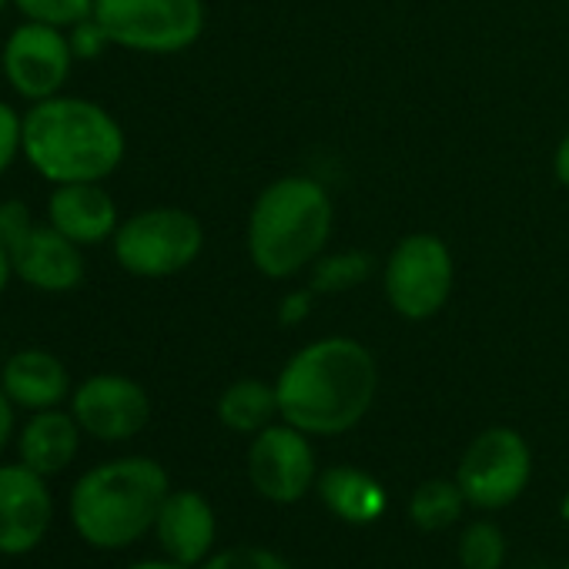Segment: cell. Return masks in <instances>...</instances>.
<instances>
[{
  "label": "cell",
  "mask_w": 569,
  "mask_h": 569,
  "mask_svg": "<svg viewBox=\"0 0 569 569\" xmlns=\"http://www.w3.org/2000/svg\"><path fill=\"white\" fill-rule=\"evenodd\" d=\"M78 449H81V426L61 406L31 412V419L18 432L21 462L31 466L34 472H41L44 479L61 476L78 459Z\"/></svg>",
  "instance_id": "cell-17"
},
{
  "label": "cell",
  "mask_w": 569,
  "mask_h": 569,
  "mask_svg": "<svg viewBox=\"0 0 569 569\" xmlns=\"http://www.w3.org/2000/svg\"><path fill=\"white\" fill-rule=\"evenodd\" d=\"M54 499L48 479L31 466H0V556H28L51 529Z\"/></svg>",
  "instance_id": "cell-12"
},
{
  "label": "cell",
  "mask_w": 569,
  "mask_h": 569,
  "mask_svg": "<svg viewBox=\"0 0 569 569\" xmlns=\"http://www.w3.org/2000/svg\"><path fill=\"white\" fill-rule=\"evenodd\" d=\"M44 221L58 228L81 248L104 244L114 238L121 214L114 198L104 191V181H74V184H51Z\"/></svg>",
  "instance_id": "cell-14"
},
{
  "label": "cell",
  "mask_w": 569,
  "mask_h": 569,
  "mask_svg": "<svg viewBox=\"0 0 569 569\" xmlns=\"http://www.w3.org/2000/svg\"><path fill=\"white\" fill-rule=\"evenodd\" d=\"M532 476L529 442L506 426H492L479 432L456 469V482L469 506L476 509H506L512 506Z\"/></svg>",
  "instance_id": "cell-7"
},
{
  "label": "cell",
  "mask_w": 569,
  "mask_h": 569,
  "mask_svg": "<svg viewBox=\"0 0 569 569\" xmlns=\"http://www.w3.org/2000/svg\"><path fill=\"white\" fill-rule=\"evenodd\" d=\"M278 416L306 436H342L366 419L379 392V366L356 339H319L274 379Z\"/></svg>",
  "instance_id": "cell-1"
},
{
  "label": "cell",
  "mask_w": 569,
  "mask_h": 569,
  "mask_svg": "<svg viewBox=\"0 0 569 569\" xmlns=\"http://www.w3.org/2000/svg\"><path fill=\"white\" fill-rule=\"evenodd\" d=\"M248 479L254 492L274 506L299 502L319 479L316 452L309 446V436L289 422L261 429L248 446Z\"/></svg>",
  "instance_id": "cell-10"
},
{
  "label": "cell",
  "mask_w": 569,
  "mask_h": 569,
  "mask_svg": "<svg viewBox=\"0 0 569 569\" xmlns=\"http://www.w3.org/2000/svg\"><path fill=\"white\" fill-rule=\"evenodd\" d=\"M128 154L121 121L81 94H54L24 108V164L48 184L104 181Z\"/></svg>",
  "instance_id": "cell-2"
},
{
  "label": "cell",
  "mask_w": 569,
  "mask_h": 569,
  "mask_svg": "<svg viewBox=\"0 0 569 569\" xmlns=\"http://www.w3.org/2000/svg\"><path fill=\"white\" fill-rule=\"evenodd\" d=\"M452 254L436 234H409L402 238L386 261V296L389 306L409 319H432L452 296Z\"/></svg>",
  "instance_id": "cell-9"
},
{
  "label": "cell",
  "mask_w": 569,
  "mask_h": 569,
  "mask_svg": "<svg viewBox=\"0 0 569 569\" xmlns=\"http://www.w3.org/2000/svg\"><path fill=\"white\" fill-rule=\"evenodd\" d=\"M0 386H4L14 409H24V412L58 409L74 392L68 366L54 352L38 349V346L18 349L14 356H8V362L0 366Z\"/></svg>",
  "instance_id": "cell-16"
},
{
  "label": "cell",
  "mask_w": 569,
  "mask_h": 569,
  "mask_svg": "<svg viewBox=\"0 0 569 569\" xmlns=\"http://www.w3.org/2000/svg\"><path fill=\"white\" fill-rule=\"evenodd\" d=\"M201 248H204L201 221L191 211L171 204L128 214L111 238L114 261L128 274L151 278V281L171 278L188 264H194Z\"/></svg>",
  "instance_id": "cell-5"
},
{
  "label": "cell",
  "mask_w": 569,
  "mask_h": 569,
  "mask_svg": "<svg viewBox=\"0 0 569 569\" xmlns=\"http://www.w3.org/2000/svg\"><path fill=\"white\" fill-rule=\"evenodd\" d=\"M201 569H292V562L264 546H231V549L211 552L201 562Z\"/></svg>",
  "instance_id": "cell-23"
},
{
  "label": "cell",
  "mask_w": 569,
  "mask_h": 569,
  "mask_svg": "<svg viewBox=\"0 0 569 569\" xmlns=\"http://www.w3.org/2000/svg\"><path fill=\"white\" fill-rule=\"evenodd\" d=\"M14 402L8 399V392H4V386H0V452H4V446L11 442V436H14Z\"/></svg>",
  "instance_id": "cell-28"
},
{
  "label": "cell",
  "mask_w": 569,
  "mask_h": 569,
  "mask_svg": "<svg viewBox=\"0 0 569 569\" xmlns=\"http://www.w3.org/2000/svg\"><path fill=\"white\" fill-rule=\"evenodd\" d=\"M322 502L349 526H372L386 512V489L356 466H332L316 479Z\"/></svg>",
  "instance_id": "cell-18"
},
{
  "label": "cell",
  "mask_w": 569,
  "mask_h": 569,
  "mask_svg": "<svg viewBox=\"0 0 569 569\" xmlns=\"http://www.w3.org/2000/svg\"><path fill=\"white\" fill-rule=\"evenodd\" d=\"M466 509V496L459 489V482L452 479H426L412 499H409V516L422 532H442L452 522H459Z\"/></svg>",
  "instance_id": "cell-20"
},
{
  "label": "cell",
  "mask_w": 569,
  "mask_h": 569,
  "mask_svg": "<svg viewBox=\"0 0 569 569\" xmlns=\"http://www.w3.org/2000/svg\"><path fill=\"white\" fill-rule=\"evenodd\" d=\"M71 416L81 432L98 442H128L148 426L151 399L141 382L118 372H98L74 386Z\"/></svg>",
  "instance_id": "cell-11"
},
{
  "label": "cell",
  "mask_w": 569,
  "mask_h": 569,
  "mask_svg": "<svg viewBox=\"0 0 569 569\" xmlns=\"http://www.w3.org/2000/svg\"><path fill=\"white\" fill-rule=\"evenodd\" d=\"M332 234L329 191L312 178L268 184L248 218V254L264 278H292L319 258Z\"/></svg>",
  "instance_id": "cell-4"
},
{
  "label": "cell",
  "mask_w": 569,
  "mask_h": 569,
  "mask_svg": "<svg viewBox=\"0 0 569 569\" xmlns=\"http://www.w3.org/2000/svg\"><path fill=\"white\" fill-rule=\"evenodd\" d=\"M14 278L44 296H68L84 281V248L64 238L48 221H38L34 231L11 251Z\"/></svg>",
  "instance_id": "cell-13"
},
{
  "label": "cell",
  "mask_w": 569,
  "mask_h": 569,
  "mask_svg": "<svg viewBox=\"0 0 569 569\" xmlns=\"http://www.w3.org/2000/svg\"><path fill=\"white\" fill-rule=\"evenodd\" d=\"M552 171H556V178H559V184H566L569 188V134L559 141V148H556V158H552Z\"/></svg>",
  "instance_id": "cell-29"
},
{
  "label": "cell",
  "mask_w": 569,
  "mask_h": 569,
  "mask_svg": "<svg viewBox=\"0 0 569 569\" xmlns=\"http://www.w3.org/2000/svg\"><path fill=\"white\" fill-rule=\"evenodd\" d=\"M14 11L24 21L71 31L74 24H81L84 18L94 14V0H14Z\"/></svg>",
  "instance_id": "cell-22"
},
{
  "label": "cell",
  "mask_w": 569,
  "mask_h": 569,
  "mask_svg": "<svg viewBox=\"0 0 569 569\" xmlns=\"http://www.w3.org/2000/svg\"><path fill=\"white\" fill-rule=\"evenodd\" d=\"M68 38H71V51H74L78 61H98V58H104L108 48H114L111 38L104 34V28L94 18H84L81 24H74L68 31Z\"/></svg>",
  "instance_id": "cell-26"
},
{
  "label": "cell",
  "mask_w": 569,
  "mask_h": 569,
  "mask_svg": "<svg viewBox=\"0 0 569 569\" xmlns=\"http://www.w3.org/2000/svg\"><path fill=\"white\" fill-rule=\"evenodd\" d=\"M24 161V111L0 98V178Z\"/></svg>",
  "instance_id": "cell-24"
},
{
  "label": "cell",
  "mask_w": 569,
  "mask_h": 569,
  "mask_svg": "<svg viewBox=\"0 0 569 569\" xmlns=\"http://www.w3.org/2000/svg\"><path fill=\"white\" fill-rule=\"evenodd\" d=\"M168 492L164 466L148 456L101 462L71 489V526L94 549H124L154 529Z\"/></svg>",
  "instance_id": "cell-3"
},
{
  "label": "cell",
  "mask_w": 569,
  "mask_h": 569,
  "mask_svg": "<svg viewBox=\"0 0 569 569\" xmlns=\"http://www.w3.org/2000/svg\"><path fill=\"white\" fill-rule=\"evenodd\" d=\"M462 569H502L506 562V536L496 522H472L459 539Z\"/></svg>",
  "instance_id": "cell-21"
},
{
  "label": "cell",
  "mask_w": 569,
  "mask_h": 569,
  "mask_svg": "<svg viewBox=\"0 0 569 569\" xmlns=\"http://www.w3.org/2000/svg\"><path fill=\"white\" fill-rule=\"evenodd\" d=\"M562 569H569V562H566V566H562Z\"/></svg>",
  "instance_id": "cell-33"
},
{
  "label": "cell",
  "mask_w": 569,
  "mask_h": 569,
  "mask_svg": "<svg viewBox=\"0 0 569 569\" xmlns=\"http://www.w3.org/2000/svg\"><path fill=\"white\" fill-rule=\"evenodd\" d=\"M74 64L68 31L51 24L21 21L0 44V78L24 104L64 94Z\"/></svg>",
  "instance_id": "cell-8"
},
{
  "label": "cell",
  "mask_w": 569,
  "mask_h": 569,
  "mask_svg": "<svg viewBox=\"0 0 569 569\" xmlns=\"http://www.w3.org/2000/svg\"><path fill=\"white\" fill-rule=\"evenodd\" d=\"M91 18L104 28L114 48L178 54L204 31V0H94Z\"/></svg>",
  "instance_id": "cell-6"
},
{
  "label": "cell",
  "mask_w": 569,
  "mask_h": 569,
  "mask_svg": "<svg viewBox=\"0 0 569 569\" xmlns=\"http://www.w3.org/2000/svg\"><path fill=\"white\" fill-rule=\"evenodd\" d=\"M34 224H38V218L28 208V201H18V198L0 201V244L8 251H14L34 231Z\"/></svg>",
  "instance_id": "cell-25"
},
{
  "label": "cell",
  "mask_w": 569,
  "mask_h": 569,
  "mask_svg": "<svg viewBox=\"0 0 569 569\" xmlns=\"http://www.w3.org/2000/svg\"><path fill=\"white\" fill-rule=\"evenodd\" d=\"M14 281V264H11V251L0 244V299H4V292L11 289Z\"/></svg>",
  "instance_id": "cell-30"
},
{
  "label": "cell",
  "mask_w": 569,
  "mask_h": 569,
  "mask_svg": "<svg viewBox=\"0 0 569 569\" xmlns=\"http://www.w3.org/2000/svg\"><path fill=\"white\" fill-rule=\"evenodd\" d=\"M319 271H322L316 278L319 289H339V284H349V281H362L366 278V261H359V258H336V261H326Z\"/></svg>",
  "instance_id": "cell-27"
},
{
  "label": "cell",
  "mask_w": 569,
  "mask_h": 569,
  "mask_svg": "<svg viewBox=\"0 0 569 569\" xmlns=\"http://www.w3.org/2000/svg\"><path fill=\"white\" fill-rule=\"evenodd\" d=\"M154 532H158V542L168 552V559L191 569L211 556L214 536H218V516L201 492L174 489L164 496V502L158 509Z\"/></svg>",
  "instance_id": "cell-15"
},
{
  "label": "cell",
  "mask_w": 569,
  "mask_h": 569,
  "mask_svg": "<svg viewBox=\"0 0 569 569\" xmlns=\"http://www.w3.org/2000/svg\"><path fill=\"white\" fill-rule=\"evenodd\" d=\"M278 416V392L261 379H238L218 399V422L241 436H258Z\"/></svg>",
  "instance_id": "cell-19"
},
{
  "label": "cell",
  "mask_w": 569,
  "mask_h": 569,
  "mask_svg": "<svg viewBox=\"0 0 569 569\" xmlns=\"http://www.w3.org/2000/svg\"><path fill=\"white\" fill-rule=\"evenodd\" d=\"M128 569H188V566H181V562H174V559H144V562L128 566Z\"/></svg>",
  "instance_id": "cell-31"
},
{
  "label": "cell",
  "mask_w": 569,
  "mask_h": 569,
  "mask_svg": "<svg viewBox=\"0 0 569 569\" xmlns=\"http://www.w3.org/2000/svg\"><path fill=\"white\" fill-rule=\"evenodd\" d=\"M8 8H14V0H0V14H4Z\"/></svg>",
  "instance_id": "cell-32"
}]
</instances>
